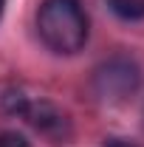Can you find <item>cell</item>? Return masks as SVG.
<instances>
[{"label":"cell","mask_w":144,"mask_h":147,"mask_svg":"<svg viewBox=\"0 0 144 147\" xmlns=\"http://www.w3.org/2000/svg\"><path fill=\"white\" fill-rule=\"evenodd\" d=\"M40 40L57 54H76L88 42V14L82 0H42L37 9Z\"/></svg>","instance_id":"obj_1"},{"label":"cell","mask_w":144,"mask_h":147,"mask_svg":"<svg viewBox=\"0 0 144 147\" xmlns=\"http://www.w3.org/2000/svg\"><path fill=\"white\" fill-rule=\"evenodd\" d=\"M90 85L102 102H124L141 88V68L130 57H110L93 71Z\"/></svg>","instance_id":"obj_2"},{"label":"cell","mask_w":144,"mask_h":147,"mask_svg":"<svg viewBox=\"0 0 144 147\" xmlns=\"http://www.w3.org/2000/svg\"><path fill=\"white\" fill-rule=\"evenodd\" d=\"M20 116H26V119H28L40 133H45V136H54V139H65V136H68V116L57 108V105L45 102V99H40V102H31V99H28Z\"/></svg>","instance_id":"obj_3"},{"label":"cell","mask_w":144,"mask_h":147,"mask_svg":"<svg viewBox=\"0 0 144 147\" xmlns=\"http://www.w3.org/2000/svg\"><path fill=\"white\" fill-rule=\"evenodd\" d=\"M108 6L122 20H141L144 17V0H108Z\"/></svg>","instance_id":"obj_4"},{"label":"cell","mask_w":144,"mask_h":147,"mask_svg":"<svg viewBox=\"0 0 144 147\" xmlns=\"http://www.w3.org/2000/svg\"><path fill=\"white\" fill-rule=\"evenodd\" d=\"M0 147H31L20 133H0Z\"/></svg>","instance_id":"obj_5"},{"label":"cell","mask_w":144,"mask_h":147,"mask_svg":"<svg viewBox=\"0 0 144 147\" xmlns=\"http://www.w3.org/2000/svg\"><path fill=\"white\" fill-rule=\"evenodd\" d=\"M105 147H136V144H127V142H110V144H105Z\"/></svg>","instance_id":"obj_6"},{"label":"cell","mask_w":144,"mask_h":147,"mask_svg":"<svg viewBox=\"0 0 144 147\" xmlns=\"http://www.w3.org/2000/svg\"><path fill=\"white\" fill-rule=\"evenodd\" d=\"M3 6H6V0H0V14H3Z\"/></svg>","instance_id":"obj_7"}]
</instances>
